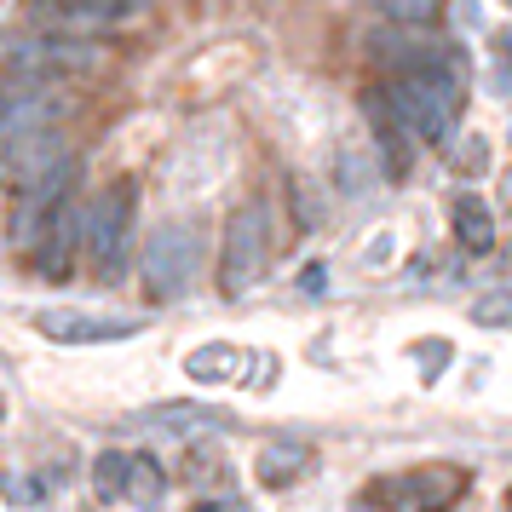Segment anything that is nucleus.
Listing matches in <instances>:
<instances>
[{
    "label": "nucleus",
    "mask_w": 512,
    "mask_h": 512,
    "mask_svg": "<svg viewBox=\"0 0 512 512\" xmlns=\"http://www.w3.org/2000/svg\"><path fill=\"white\" fill-rule=\"evenodd\" d=\"M472 323L478 328H512V288H489L472 300Z\"/></svg>",
    "instance_id": "18"
},
{
    "label": "nucleus",
    "mask_w": 512,
    "mask_h": 512,
    "mask_svg": "<svg viewBox=\"0 0 512 512\" xmlns=\"http://www.w3.org/2000/svg\"><path fill=\"white\" fill-rule=\"evenodd\" d=\"M386 104L397 110V121L426 144H449L455 139V127H461V87H455V75L449 70H409L397 75L392 87H386Z\"/></svg>",
    "instance_id": "1"
},
{
    "label": "nucleus",
    "mask_w": 512,
    "mask_h": 512,
    "mask_svg": "<svg viewBox=\"0 0 512 512\" xmlns=\"http://www.w3.org/2000/svg\"><path fill=\"white\" fill-rule=\"evenodd\" d=\"M380 6H386V12H392L397 24H426V18H432V6H438V0H380Z\"/></svg>",
    "instance_id": "19"
},
{
    "label": "nucleus",
    "mask_w": 512,
    "mask_h": 512,
    "mask_svg": "<svg viewBox=\"0 0 512 512\" xmlns=\"http://www.w3.org/2000/svg\"><path fill=\"white\" fill-rule=\"evenodd\" d=\"M196 512H248L242 501H213V507H196Z\"/></svg>",
    "instance_id": "22"
},
{
    "label": "nucleus",
    "mask_w": 512,
    "mask_h": 512,
    "mask_svg": "<svg viewBox=\"0 0 512 512\" xmlns=\"http://www.w3.org/2000/svg\"><path fill=\"white\" fill-rule=\"evenodd\" d=\"M466 495V472L461 466H420L409 472L397 489H386V501H409L420 512H449Z\"/></svg>",
    "instance_id": "10"
},
{
    "label": "nucleus",
    "mask_w": 512,
    "mask_h": 512,
    "mask_svg": "<svg viewBox=\"0 0 512 512\" xmlns=\"http://www.w3.org/2000/svg\"><path fill=\"white\" fill-rule=\"evenodd\" d=\"M139 426H156V432H173V438H190V432H225L231 415L213 409V403H156V409H139Z\"/></svg>",
    "instance_id": "11"
},
{
    "label": "nucleus",
    "mask_w": 512,
    "mask_h": 512,
    "mask_svg": "<svg viewBox=\"0 0 512 512\" xmlns=\"http://www.w3.org/2000/svg\"><path fill=\"white\" fill-rule=\"evenodd\" d=\"M501 52H512V29H501Z\"/></svg>",
    "instance_id": "23"
},
{
    "label": "nucleus",
    "mask_w": 512,
    "mask_h": 512,
    "mask_svg": "<svg viewBox=\"0 0 512 512\" xmlns=\"http://www.w3.org/2000/svg\"><path fill=\"white\" fill-rule=\"evenodd\" d=\"M507 512H512V495H507Z\"/></svg>",
    "instance_id": "24"
},
{
    "label": "nucleus",
    "mask_w": 512,
    "mask_h": 512,
    "mask_svg": "<svg viewBox=\"0 0 512 512\" xmlns=\"http://www.w3.org/2000/svg\"><path fill=\"white\" fill-rule=\"evenodd\" d=\"M271 265V208L265 202H242L225 219V242H219V294H248Z\"/></svg>",
    "instance_id": "2"
},
{
    "label": "nucleus",
    "mask_w": 512,
    "mask_h": 512,
    "mask_svg": "<svg viewBox=\"0 0 512 512\" xmlns=\"http://www.w3.org/2000/svg\"><path fill=\"white\" fill-rule=\"evenodd\" d=\"M162 466L150 461V455H133V466H127V501H139V507H150V501H162Z\"/></svg>",
    "instance_id": "17"
},
{
    "label": "nucleus",
    "mask_w": 512,
    "mask_h": 512,
    "mask_svg": "<svg viewBox=\"0 0 512 512\" xmlns=\"http://www.w3.org/2000/svg\"><path fill=\"white\" fill-rule=\"evenodd\" d=\"M35 334L64 340V346H110V340H133L144 317H98V311H35L29 317Z\"/></svg>",
    "instance_id": "7"
},
{
    "label": "nucleus",
    "mask_w": 512,
    "mask_h": 512,
    "mask_svg": "<svg viewBox=\"0 0 512 512\" xmlns=\"http://www.w3.org/2000/svg\"><path fill=\"white\" fill-rule=\"evenodd\" d=\"M58 104L64 98L52 93V81H41V75H6V87H0V144L29 133V127H47L58 116Z\"/></svg>",
    "instance_id": "8"
},
{
    "label": "nucleus",
    "mask_w": 512,
    "mask_h": 512,
    "mask_svg": "<svg viewBox=\"0 0 512 512\" xmlns=\"http://www.w3.org/2000/svg\"><path fill=\"white\" fill-rule=\"evenodd\" d=\"M311 443H300V438H282V443H265L259 449V484H271V489H282V484H300L305 472H311Z\"/></svg>",
    "instance_id": "13"
},
{
    "label": "nucleus",
    "mask_w": 512,
    "mask_h": 512,
    "mask_svg": "<svg viewBox=\"0 0 512 512\" xmlns=\"http://www.w3.org/2000/svg\"><path fill=\"white\" fill-rule=\"evenodd\" d=\"M12 75H41V81H52V75H70V70H93L104 52L81 35V29H70V35H24V41H12Z\"/></svg>",
    "instance_id": "6"
},
{
    "label": "nucleus",
    "mask_w": 512,
    "mask_h": 512,
    "mask_svg": "<svg viewBox=\"0 0 512 512\" xmlns=\"http://www.w3.org/2000/svg\"><path fill=\"white\" fill-rule=\"evenodd\" d=\"M242 369H248V351H242V346H225V340L196 346V351L185 357V374H190V380H202V386H213V380H236Z\"/></svg>",
    "instance_id": "15"
},
{
    "label": "nucleus",
    "mask_w": 512,
    "mask_h": 512,
    "mask_svg": "<svg viewBox=\"0 0 512 512\" xmlns=\"http://www.w3.org/2000/svg\"><path fill=\"white\" fill-rule=\"evenodd\" d=\"M495 93H501V98L512 104V70H501V75H495Z\"/></svg>",
    "instance_id": "21"
},
{
    "label": "nucleus",
    "mask_w": 512,
    "mask_h": 512,
    "mask_svg": "<svg viewBox=\"0 0 512 512\" xmlns=\"http://www.w3.org/2000/svg\"><path fill=\"white\" fill-rule=\"evenodd\" d=\"M484 156H489V144L472 139V144L461 150V162H455V167H461V173H484Z\"/></svg>",
    "instance_id": "20"
},
{
    "label": "nucleus",
    "mask_w": 512,
    "mask_h": 512,
    "mask_svg": "<svg viewBox=\"0 0 512 512\" xmlns=\"http://www.w3.org/2000/svg\"><path fill=\"white\" fill-rule=\"evenodd\" d=\"M127 466H133V455H121V449H104V455L93 461L98 501H127Z\"/></svg>",
    "instance_id": "16"
},
{
    "label": "nucleus",
    "mask_w": 512,
    "mask_h": 512,
    "mask_svg": "<svg viewBox=\"0 0 512 512\" xmlns=\"http://www.w3.org/2000/svg\"><path fill=\"white\" fill-rule=\"evenodd\" d=\"M29 18H41L47 29H110V24H127L144 0H24Z\"/></svg>",
    "instance_id": "9"
},
{
    "label": "nucleus",
    "mask_w": 512,
    "mask_h": 512,
    "mask_svg": "<svg viewBox=\"0 0 512 512\" xmlns=\"http://www.w3.org/2000/svg\"><path fill=\"white\" fill-rule=\"evenodd\" d=\"M70 162V139L58 133V127H29V133H18V139L0 144V185L6 190H35L41 179H52V173H64Z\"/></svg>",
    "instance_id": "5"
},
{
    "label": "nucleus",
    "mask_w": 512,
    "mask_h": 512,
    "mask_svg": "<svg viewBox=\"0 0 512 512\" xmlns=\"http://www.w3.org/2000/svg\"><path fill=\"white\" fill-rule=\"evenodd\" d=\"M133 202H139V185H133V179H116V185H104L93 202H87V225H81V242H87V259H93L104 277H116L121 259H127Z\"/></svg>",
    "instance_id": "4"
},
{
    "label": "nucleus",
    "mask_w": 512,
    "mask_h": 512,
    "mask_svg": "<svg viewBox=\"0 0 512 512\" xmlns=\"http://www.w3.org/2000/svg\"><path fill=\"white\" fill-rule=\"evenodd\" d=\"M196 259H202V231L185 225V219H167L150 231L139 254V277H144V294L150 300H179L196 277Z\"/></svg>",
    "instance_id": "3"
},
{
    "label": "nucleus",
    "mask_w": 512,
    "mask_h": 512,
    "mask_svg": "<svg viewBox=\"0 0 512 512\" xmlns=\"http://www.w3.org/2000/svg\"><path fill=\"white\" fill-rule=\"evenodd\" d=\"M449 219H455V242H461L472 259L495 254V213H489L484 196H472V190H461L455 202H449Z\"/></svg>",
    "instance_id": "12"
},
{
    "label": "nucleus",
    "mask_w": 512,
    "mask_h": 512,
    "mask_svg": "<svg viewBox=\"0 0 512 512\" xmlns=\"http://www.w3.org/2000/svg\"><path fill=\"white\" fill-rule=\"evenodd\" d=\"M369 127H374V139H380V150H386L392 179H403V173H409V144H415V133L397 121V110L386 104V93H369Z\"/></svg>",
    "instance_id": "14"
}]
</instances>
